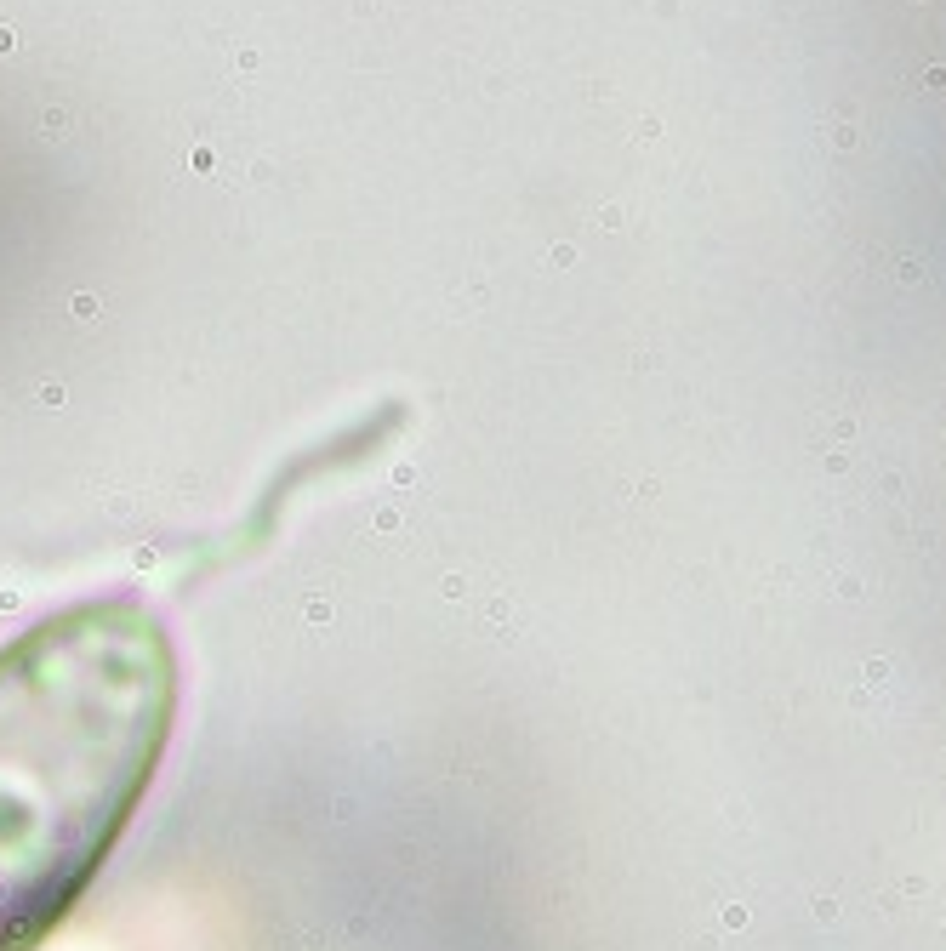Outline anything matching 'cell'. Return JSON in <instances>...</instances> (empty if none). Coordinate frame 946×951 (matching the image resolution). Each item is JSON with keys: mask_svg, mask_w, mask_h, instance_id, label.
<instances>
[{"mask_svg": "<svg viewBox=\"0 0 946 951\" xmlns=\"http://www.w3.org/2000/svg\"><path fill=\"white\" fill-rule=\"evenodd\" d=\"M171 707V644L132 598L63 610L0 655V951H29L92 883Z\"/></svg>", "mask_w": 946, "mask_h": 951, "instance_id": "obj_1", "label": "cell"}]
</instances>
